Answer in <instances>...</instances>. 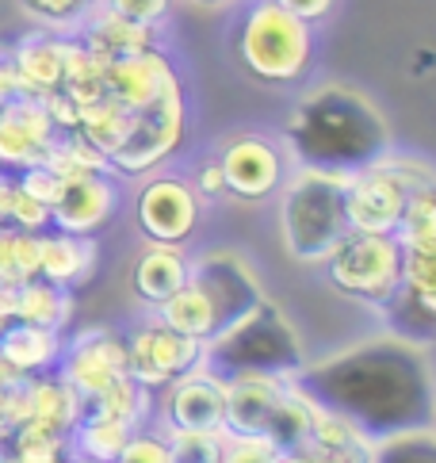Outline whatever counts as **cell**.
<instances>
[{"label":"cell","mask_w":436,"mask_h":463,"mask_svg":"<svg viewBox=\"0 0 436 463\" xmlns=\"http://www.w3.org/2000/svg\"><path fill=\"white\" fill-rule=\"evenodd\" d=\"M291 383L318 410L345 418L372 444L422 433L436 421V368L425 345L387 329L322 360H307Z\"/></svg>","instance_id":"6da1fadb"},{"label":"cell","mask_w":436,"mask_h":463,"mask_svg":"<svg viewBox=\"0 0 436 463\" xmlns=\"http://www.w3.org/2000/svg\"><path fill=\"white\" fill-rule=\"evenodd\" d=\"M280 142L295 169H326L345 176L394 150L387 115L360 89L341 80H322L299 96L280 130Z\"/></svg>","instance_id":"7a4b0ae2"},{"label":"cell","mask_w":436,"mask_h":463,"mask_svg":"<svg viewBox=\"0 0 436 463\" xmlns=\"http://www.w3.org/2000/svg\"><path fill=\"white\" fill-rule=\"evenodd\" d=\"M348 176L326 169H291L288 184L280 188V241L295 264L322 269L333 250L352 234L345 207Z\"/></svg>","instance_id":"3957f363"},{"label":"cell","mask_w":436,"mask_h":463,"mask_svg":"<svg viewBox=\"0 0 436 463\" xmlns=\"http://www.w3.org/2000/svg\"><path fill=\"white\" fill-rule=\"evenodd\" d=\"M303 364H307L303 337L268 295L204 345V368L214 372L218 379H238V375L295 379L303 372Z\"/></svg>","instance_id":"277c9868"},{"label":"cell","mask_w":436,"mask_h":463,"mask_svg":"<svg viewBox=\"0 0 436 463\" xmlns=\"http://www.w3.org/2000/svg\"><path fill=\"white\" fill-rule=\"evenodd\" d=\"M318 51V31L272 0H245L233 20V54L242 70L272 89L303 85Z\"/></svg>","instance_id":"5b68a950"},{"label":"cell","mask_w":436,"mask_h":463,"mask_svg":"<svg viewBox=\"0 0 436 463\" xmlns=\"http://www.w3.org/2000/svg\"><path fill=\"white\" fill-rule=\"evenodd\" d=\"M425 184H436V165L394 150L352 173L345 192L352 234H398L410 195Z\"/></svg>","instance_id":"8992f818"},{"label":"cell","mask_w":436,"mask_h":463,"mask_svg":"<svg viewBox=\"0 0 436 463\" xmlns=\"http://www.w3.org/2000/svg\"><path fill=\"white\" fill-rule=\"evenodd\" d=\"M402 260L406 253L394 234H348L322 269L333 291L383 314L402 295Z\"/></svg>","instance_id":"52a82bcc"},{"label":"cell","mask_w":436,"mask_h":463,"mask_svg":"<svg viewBox=\"0 0 436 463\" xmlns=\"http://www.w3.org/2000/svg\"><path fill=\"white\" fill-rule=\"evenodd\" d=\"M130 127L123 146L108 161L111 176H149L165 169L184 146L188 135V104H184V85L169 89L146 108H127Z\"/></svg>","instance_id":"ba28073f"},{"label":"cell","mask_w":436,"mask_h":463,"mask_svg":"<svg viewBox=\"0 0 436 463\" xmlns=\"http://www.w3.org/2000/svg\"><path fill=\"white\" fill-rule=\"evenodd\" d=\"M214 161L223 169L226 200H238V203L276 200L295 169L280 135H268V130H238V135L223 138Z\"/></svg>","instance_id":"9c48e42d"},{"label":"cell","mask_w":436,"mask_h":463,"mask_svg":"<svg viewBox=\"0 0 436 463\" xmlns=\"http://www.w3.org/2000/svg\"><path fill=\"white\" fill-rule=\"evenodd\" d=\"M123 341H127V379L149 394H161L176 379L204 368V345L169 329L157 314L142 318Z\"/></svg>","instance_id":"30bf717a"},{"label":"cell","mask_w":436,"mask_h":463,"mask_svg":"<svg viewBox=\"0 0 436 463\" xmlns=\"http://www.w3.org/2000/svg\"><path fill=\"white\" fill-rule=\"evenodd\" d=\"M134 219L146 241L154 245H188L204 219V200L192 188V176L176 169L149 173L134 195Z\"/></svg>","instance_id":"8fae6325"},{"label":"cell","mask_w":436,"mask_h":463,"mask_svg":"<svg viewBox=\"0 0 436 463\" xmlns=\"http://www.w3.org/2000/svg\"><path fill=\"white\" fill-rule=\"evenodd\" d=\"M58 379L81 402L111 391L115 383L127 379V341L115 334V329H104V326L81 329L77 337H70L62 345Z\"/></svg>","instance_id":"7c38bea8"},{"label":"cell","mask_w":436,"mask_h":463,"mask_svg":"<svg viewBox=\"0 0 436 463\" xmlns=\"http://www.w3.org/2000/svg\"><path fill=\"white\" fill-rule=\"evenodd\" d=\"M223 421L226 383L207 368H195L154 394V425L161 433H223Z\"/></svg>","instance_id":"4fadbf2b"},{"label":"cell","mask_w":436,"mask_h":463,"mask_svg":"<svg viewBox=\"0 0 436 463\" xmlns=\"http://www.w3.org/2000/svg\"><path fill=\"white\" fill-rule=\"evenodd\" d=\"M188 284L207 295V303L214 307L223 329L230 322H238L245 310H253L264 299L261 276L253 272V264H249L238 250H207V253L192 257Z\"/></svg>","instance_id":"5bb4252c"},{"label":"cell","mask_w":436,"mask_h":463,"mask_svg":"<svg viewBox=\"0 0 436 463\" xmlns=\"http://www.w3.org/2000/svg\"><path fill=\"white\" fill-rule=\"evenodd\" d=\"M58 142V127L46 115L43 100L20 96L0 108V173L20 176L27 169L46 165L50 150Z\"/></svg>","instance_id":"9a60e30c"},{"label":"cell","mask_w":436,"mask_h":463,"mask_svg":"<svg viewBox=\"0 0 436 463\" xmlns=\"http://www.w3.org/2000/svg\"><path fill=\"white\" fill-rule=\"evenodd\" d=\"M223 383H226L223 433L242 437V440H268L283 402H288V394H291V379L238 375V379H223Z\"/></svg>","instance_id":"2e32d148"},{"label":"cell","mask_w":436,"mask_h":463,"mask_svg":"<svg viewBox=\"0 0 436 463\" xmlns=\"http://www.w3.org/2000/svg\"><path fill=\"white\" fill-rule=\"evenodd\" d=\"M115 211H119V184H115L111 173L77 176L65 180L62 195L50 207V230L92 238L96 230H104L115 219Z\"/></svg>","instance_id":"e0dca14e"},{"label":"cell","mask_w":436,"mask_h":463,"mask_svg":"<svg viewBox=\"0 0 436 463\" xmlns=\"http://www.w3.org/2000/svg\"><path fill=\"white\" fill-rule=\"evenodd\" d=\"M176 85H184V80L161 46H149V51L104 65V96L123 108H146Z\"/></svg>","instance_id":"ac0fdd59"},{"label":"cell","mask_w":436,"mask_h":463,"mask_svg":"<svg viewBox=\"0 0 436 463\" xmlns=\"http://www.w3.org/2000/svg\"><path fill=\"white\" fill-rule=\"evenodd\" d=\"M188 269H192V257L184 253V245L146 241L142 253L134 257V269H130L134 299L142 307H149V314H154L161 303H169L173 295L188 284Z\"/></svg>","instance_id":"d6986e66"},{"label":"cell","mask_w":436,"mask_h":463,"mask_svg":"<svg viewBox=\"0 0 436 463\" xmlns=\"http://www.w3.org/2000/svg\"><path fill=\"white\" fill-rule=\"evenodd\" d=\"M65 51H70V39L50 35V31H31V35H24L12 46L24 96H31V100H46V96L62 92Z\"/></svg>","instance_id":"ffe728a7"},{"label":"cell","mask_w":436,"mask_h":463,"mask_svg":"<svg viewBox=\"0 0 436 463\" xmlns=\"http://www.w3.org/2000/svg\"><path fill=\"white\" fill-rule=\"evenodd\" d=\"M96 260L100 250L92 238L62 234V230H46L39 238V279H46V284L73 291L96 272Z\"/></svg>","instance_id":"44dd1931"},{"label":"cell","mask_w":436,"mask_h":463,"mask_svg":"<svg viewBox=\"0 0 436 463\" xmlns=\"http://www.w3.org/2000/svg\"><path fill=\"white\" fill-rule=\"evenodd\" d=\"M62 345H65L62 334L12 322L5 334H0V368L12 372V375H24V379L50 375V372H58Z\"/></svg>","instance_id":"7402d4cb"},{"label":"cell","mask_w":436,"mask_h":463,"mask_svg":"<svg viewBox=\"0 0 436 463\" xmlns=\"http://www.w3.org/2000/svg\"><path fill=\"white\" fill-rule=\"evenodd\" d=\"M12 322L65 334L73 322V291L46 284V279H31L24 288H12Z\"/></svg>","instance_id":"603a6c76"},{"label":"cell","mask_w":436,"mask_h":463,"mask_svg":"<svg viewBox=\"0 0 436 463\" xmlns=\"http://www.w3.org/2000/svg\"><path fill=\"white\" fill-rule=\"evenodd\" d=\"M77 39L85 43L104 65H111V61H119V58H130V54H138V51L157 46V31L138 27V24H127V20H119V15H111V12H100Z\"/></svg>","instance_id":"cb8c5ba5"},{"label":"cell","mask_w":436,"mask_h":463,"mask_svg":"<svg viewBox=\"0 0 436 463\" xmlns=\"http://www.w3.org/2000/svg\"><path fill=\"white\" fill-rule=\"evenodd\" d=\"M77 418H81V399L62 383L58 372L31 379V413H27L31 425H43L50 433L70 437Z\"/></svg>","instance_id":"d4e9b609"},{"label":"cell","mask_w":436,"mask_h":463,"mask_svg":"<svg viewBox=\"0 0 436 463\" xmlns=\"http://www.w3.org/2000/svg\"><path fill=\"white\" fill-rule=\"evenodd\" d=\"M15 5L35 24V31H50L62 39H77L104 12V0H15Z\"/></svg>","instance_id":"484cf974"},{"label":"cell","mask_w":436,"mask_h":463,"mask_svg":"<svg viewBox=\"0 0 436 463\" xmlns=\"http://www.w3.org/2000/svg\"><path fill=\"white\" fill-rule=\"evenodd\" d=\"M39 238L15 226H0V284L24 288L39 279Z\"/></svg>","instance_id":"4316f807"},{"label":"cell","mask_w":436,"mask_h":463,"mask_svg":"<svg viewBox=\"0 0 436 463\" xmlns=\"http://www.w3.org/2000/svg\"><path fill=\"white\" fill-rule=\"evenodd\" d=\"M402 250H436V184H425L410 195L398 234Z\"/></svg>","instance_id":"83f0119b"},{"label":"cell","mask_w":436,"mask_h":463,"mask_svg":"<svg viewBox=\"0 0 436 463\" xmlns=\"http://www.w3.org/2000/svg\"><path fill=\"white\" fill-rule=\"evenodd\" d=\"M46 169H54L62 180H77V176L108 173V161L100 157L77 130H70V135H58L54 150H50V157H46Z\"/></svg>","instance_id":"f1b7e54d"},{"label":"cell","mask_w":436,"mask_h":463,"mask_svg":"<svg viewBox=\"0 0 436 463\" xmlns=\"http://www.w3.org/2000/svg\"><path fill=\"white\" fill-rule=\"evenodd\" d=\"M372 463H436V433H402L391 440L372 444Z\"/></svg>","instance_id":"f546056e"},{"label":"cell","mask_w":436,"mask_h":463,"mask_svg":"<svg viewBox=\"0 0 436 463\" xmlns=\"http://www.w3.org/2000/svg\"><path fill=\"white\" fill-rule=\"evenodd\" d=\"M173 463H223L226 433H165Z\"/></svg>","instance_id":"4dcf8cb0"},{"label":"cell","mask_w":436,"mask_h":463,"mask_svg":"<svg viewBox=\"0 0 436 463\" xmlns=\"http://www.w3.org/2000/svg\"><path fill=\"white\" fill-rule=\"evenodd\" d=\"M173 5H176V0H104V12L119 15V20H127V24L161 31L165 20H169Z\"/></svg>","instance_id":"1f68e13d"},{"label":"cell","mask_w":436,"mask_h":463,"mask_svg":"<svg viewBox=\"0 0 436 463\" xmlns=\"http://www.w3.org/2000/svg\"><path fill=\"white\" fill-rule=\"evenodd\" d=\"M115 463H173L169 459V437H165L157 425H146L123 444V452L115 456Z\"/></svg>","instance_id":"d6a6232c"},{"label":"cell","mask_w":436,"mask_h":463,"mask_svg":"<svg viewBox=\"0 0 436 463\" xmlns=\"http://www.w3.org/2000/svg\"><path fill=\"white\" fill-rule=\"evenodd\" d=\"M8 226L27 230V234H46V230H50V207H43L39 200H31L27 192L15 188V192H12V214H8Z\"/></svg>","instance_id":"836d02e7"},{"label":"cell","mask_w":436,"mask_h":463,"mask_svg":"<svg viewBox=\"0 0 436 463\" xmlns=\"http://www.w3.org/2000/svg\"><path fill=\"white\" fill-rule=\"evenodd\" d=\"M62 184H65V180H62L54 169H46V165H39V169H27V173L15 176V188L27 192L31 200H39L43 207H54V200L62 195Z\"/></svg>","instance_id":"e575fe53"},{"label":"cell","mask_w":436,"mask_h":463,"mask_svg":"<svg viewBox=\"0 0 436 463\" xmlns=\"http://www.w3.org/2000/svg\"><path fill=\"white\" fill-rule=\"evenodd\" d=\"M283 463H372V444L367 449H318V444H307V449L283 456Z\"/></svg>","instance_id":"d590c367"},{"label":"cell","mask_w":436,"mask_h":463,"mask_svg":"<svg viewBox=\"0 0 436 463\" xmlns=\"http://www.w3.org/2000/svg\"><path fill=\"white\" fill-rule=\"evenodd\" d=\"M223 463H283V452L272 449L268 440L226 437V456H223Z\"/></svg>","instance_id":"8d00e7d4"},{"label":"cell","mask_w":436,"mask_h":463,"mask_svg":"<svg viewBox=\"0 0 436 463\" xmlns=\"http://www.w3.org/2000/svg\"><path fill=\"white\" fill-rule=\"evenodd\" d=\"M272 5H276V8H283L288 15H295V20L310 24V27L318 31L322 24H329V20H333V12H337L341 0H272Z\"/></svg>","instance_id":"74e56055"},{"label":"cell","mask_w":436,"mask_h":463,"mask_svg":"<svg viewBox=\"0 0 436 463\" xmlns=\"http://www.w3.org/2000/svg\"><path fill=\"white\" fill-rule=\"evenodd\" d=\"M192 188L195 195L204 203H218V200H226V184H223V169H218V161L207 157L204 165H199V173L192 176Z\"/></svg>","instance_id":"f35d334b"},{"label":"cell","mask_w":436,"mask_h":463,"mask_svg":"<svg viewBox=\"0 0 436 463\" xmlns=\"http://www.w3.org/2000/svg\"><path fill=\"white\" fill-rule=\"evenodd\" d=\"M24 89H20V73H15V58H12V46L0 43V108L20 100Z\"/></svg>","instance_id":"ab89813d"},{"label":"cell","mask_w":436,"mask_h":463,"mask_svg":"<svg viewBox=\"0 0 436 463\" xmlns=\"http://www.w3.org/2000/svg\"><path fill=\"white\" fill-rule=\"evenodd\" d=\"M12 192H15V176L0 173V226H8V214H12Z\"/></svg>","instance_id":"60d3db41"},{"label":"cell","mask_w":436,"mask_h":463,"mask_svg":"<svg viewBox=\"0 0 436 463\" xmlns=\"http://www.w3.org/2000/svg\"><path fill=\"white\" fill-rule=\"evenodd\" d=\"M12 326V288L0 284V334Z\"/></svg>","instance_id":"b9f144b4"},{"label":"cell","mask_w":436,"mask_h":463,"mask_svg":"<svg viewBox=\"0 0 436 463\" xmlns=\"http://www.w3.org/2000/svg\"><path fill=\"white\" fill-rule=\"evenodd\" d=\"M195 8H211V12H223V8H242L245 0H188Z\"/></svg>","instance_id":"7bdbcfd3"},{"label":"cell","mask_w":436,"mask_h":463,"mask_svg":"<svg viewBox=\"0 0 436 463\" xmlns=\"http://www.w3.org/2000/svg\"><path fill=\"white\" fill-rule=\"evenodd\" d=\"M70 463H96V459H81V456H73V459H70Z\"/></svg>","instance_id":"ee69618b"},{"label":"cell","mask_w":436,"mask_h":463,"mask_svg":"<svg viewBox=\"0 0 436 463\" xmlns=\"http://www.w3.org/2000/svg\"><path fill=\"white\" fill-rule=\"evenodd\" d=\"M0 459H5V437H0Z\"/></svg>","instance_id":"f6af8a7d"},{"label":"cell","mask_w":436,"mask_h":463,"mask_svg":"<svg viewBox=\"0 0 436 463\" xmlns=\"http://www.w3.org/2000/svg\"><path fill=\"white\" fill-rule=\"evenodd\" d=\"M432 433H436V421H432Z\"/></svg>","instance_id":"bcb514c9"}]
</instances>
